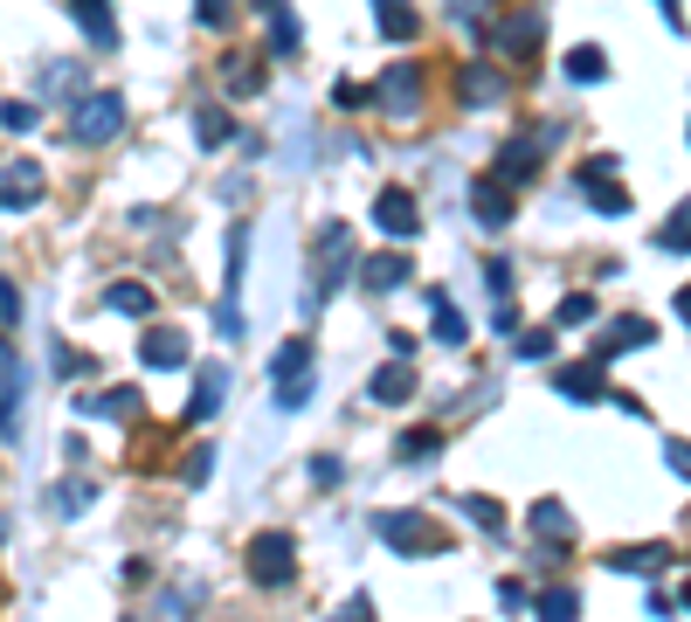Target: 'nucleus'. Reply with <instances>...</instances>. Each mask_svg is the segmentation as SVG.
<instances>
[{"instance_id":"1","label":"nucleus","mask_w":691,"mask_h":622,"mask_svg":"<svg viewBox=\"0 0 691 622\" xmlns=\"http://www.w3.org/2000/svg\"><path fill=\"white\" fill-rule=\"evenodd\" d=\"M69 132L76 146H105L125 132V97L118 90H97V97H76V111H69Z\"/></svg>"},{"instance_id":"2","label":"nucleus","mask_w":691,"mask_h":622,"mask_svg":"<svg viewBox=\"0 0 691 622\" xmlns=\"http://www.w3.org/2000/svg\"><path fill=\"white\" fill-rule=\"evenodd\" d=\"M291 575H298V539L291 533H256L249 539V581L291 588Z\"/></svg>"},{"instance_id":"3","label":"nucleus","mask_w":691,"mask_h":622,"mask_svg":"<svg viewBox=\"0 0 691 622\" xmlns=\"http://www.w3.org/2000/svg\"><path fill=\"white\" fill-rule=\"evenodd\" d=\"M581 194H587V207H595V215H629V187L616 180V160H608V152H595V160H581Z\"/></svg>"},{"instance_id":"4","label":"nucleus","mask_w":691,"mask_h":622,"mask_svg":"<svg viewBox=\"0 0 691 622\" xmlns=\"http://www.w3.org/2000/svg\"><path fill=\"white\" fill-rule=\"evenodd\" d=\"M380 539H388L395 554H450V539L429 526L422 512H380Z\"/></svg>"},{"instance_id":"5","label":"nucleus","mask_w":691,"mask_h":622,"mask_svg":"<svg viewBox=\"0 0 691 622\" xmlns=\"http://www.w3.org/2000/svg\"><path fill=\"white\" fill-rule=\"evenodd\" d=\"M374 228H380V236H395V243H408V236L422 228L415 194H408V187H380V194H374Z\"/></svg>"},{"instance_id":"6","label":"nucleus","mask_w":691,"mask_h":622,"mask_svg":"<svg viewBox=\"0 0 691 622\" xmlns=\"http://www.w3.org/2000/svg\"><path fill=\"white\" fill-rule=\"evenodd\" d=\"M312 256H318V298H325L332 283H346V270H353V236H346L339 222H325L318 243H312Z\"/></svg>"},{"instance_id":"7","label":"nucleus","mask_w":691,"mask_h":622,"mask_svg":"<svg viewBox=\"0 0 691 622\" xmlns=\"http://www.w3.org/2000/svg\"><path fill=\"white\" fill-rule=\"evenodd\" d=\"M471 215L484 228H511V180L505 173H477L471 180Z\"/></svg>"},{"instance_id":"8","label":"nucleus","mask_w":691,"mask_h":622,"mask_svg":"<svg viewBox=\"0 0 691 622\" xmlns=\"http://www.w3.org/2000/svg\"><path fill=\"white\" fill-rule=\"evenodd\" d=\"M415 104H422V69L415 63H388V76H380V111L415 118Z\"/></svg>"},{"instance_id":"9","label":"nucleus","mask_w":691,"mask_h":622,"mask_svg":"<svg viewBox=\"0 0 691 622\" xmlns=\"http://www.w3.org/2000/svg\"><path fill=\"white\" fill-rule=\"evenodd\" d=\"M222 387H228V367L222 360H201L194 367V395H187V422H208V415L222 408Z\"/></svg>"},{"instance_id":"10","label":"nucleus","mask_w":691,"mask_h":622,"mask_svg":"<svg viewBox=\"0 0 691 622\" xmlns=\"http://www.w3.org/2000/svg\"><path fill=\"white\" fill-rule=\"evenodd\" d=\"M422 298H429V332H436L443 346H464V340H471V325H464V311L450 304V291H443V283H429Z\"/></svg>"},{"instance_id":"11","label":"nucleus","mask_w":691,"mask_h":622,"mask_svg":"<svg viewBox=\"0 0 691 622\" xmlns=\"http://www.w3.org/2000/svg\"><path fill=\"white\" fill-rule=\"evenodd\" d=\"M139 360H145V367H160V374H173V367H187V340L173 325H152L139 340Z\"/></svg>"},{"instance_id":"12","label":"nucleus","mask_w":691,"mask_h":622,"mask_svg":"<svg viewBox=\"0 0 691 622\" xmlns=\"http://www.w3.org/2000/svg\"><path fill=\"white\" fill-rule=\"evenodd\" d=\"M360 283H367V291H401V283H415V264H408L401 249L367 256V264H360Z\"/></svg>"},{"instance_id":"13","label":"nucleus","mask_w":691,"mask_h":622,"mask_svg":"<svg viewBox=\"0 0 691 622\" xmlns=\"http://www.w3.org/2000/svg\"><path fill=\"white\" fill-rule=\"evenodd\" d=\"M553 387H560L568 401H602V395H608V387H602V360L587 353L581 367H560V374H553Z\"/></svg>"},{"instance_id":"14","label":"nucleus","mask_w":691,"mask_h":622,"mask_svg":"<svg viewBox=\"0 0 691 622\" xmlns=\"http://www.w3.org/2000/svg\"><path fill=\"white\" fill-rule=\"evenodd\" d=\"M367 395H374L380 408H395V401H408V395H415V367H408V360L395 353V360H388V367H380V374L367 380Z\"/></svg>"},{"instance_id":"15","label":"nucleus","mask_w":691,"mask_h":622,"mask_svg":"<svg viewBox=\"0 0 691 622\" xmlns=\"http://www.w3.org/2000/svg\"><path fill=\"white\" fill-rule=\"evenodd\" d=\"M0 201H8V215H21V207H35V201H42V167L14 160V167H8V180H0Z\"/></svg>"},{"instance_id":"16","label":"nucleus","mask_w":691,"mask_h":622,"mask_svg":"<svg viewBox=\"0 0 691 622\" xmlns=\"http://www.w3.org/2000/svg\"><path fill=\"white\" fill-rule=\"evenodd\" d=\"M456 97H464V104H498L505 97V76L492 63H464V69H456Z\"/></svg>"},{"instance_id":"17","label":"nucleus","mask_w":691,"mask_h":622,"mask_svg":"<svg viewBox=\"0 0 691 622\" xmlns=\"http://www.w3.org/2000/svg\"><path fill=\"white\" fill-rule=\"evenodd\" d=\"M650 340H657V325H650V319H616V325H608L602 340H595V360H616V353L650 346Z\"/></svg>"},{"instance_id":"18","label":"nucleus","mask_w":691,"mask_h":622,"mask_svg":"<svg viewBox=\"0 0 691 622\" xmlns=\"http://www.w3.org/2000/svg\"><path fill=\"white\" fill-rule=\"evenodd\" d=\"M76 415H105V422H132L139 387H111V395H76Z\"/></svg>"},{"instance_id":"19","label":"nucleus","mask_w":691,"mask_h":622,"mask_svg":"<svg viewBox=\"0 0 691 622\" xmlns=\"http://www.w3.org/2000/svg\"><path fill=\"white\" fill-rule=\"evenodd\" d=\"M540 29H547V21H540V8H519V14H511L505 29H498V42L511 49V56H532V49H540Z\"/></svg>"},{"instance_id":"20","label":"nucleus","mask_w":691,"mask_h":622,"mask_svg":"<svg viewBox=\"0 0 691 622\" xmlns=\"http://www.w3.org/2000/svg\"><path fill=\"white\" fill-rule=\"evenodd\" d=\"M547 139V132H540ZM540 139H511L505 152H498V173L511 180V187H526V180H532V167H540Z\"/></svg>"},{"instance_id":"21","label":"nucleus","mask_w":691,"mask_h":622,"mask_svg":"<svg viewBox=\"0 0 691 622\" xmlns=\"http://www.w3.org/2000/svg\"><path fill=\"white\" fill-rule=\"evenodd\" d=\"M0 367H8V443H21V395H29V380H21V346H8L0 353Z\"/></svg>"},{"instance_id":"22","label":"nucleus","mask_w":691,"mask_h":622,"mask_svg":"<svg viewBox=\"0 0 691 622\" xmlns=\"http://www.w3.org/2000/svg\"><path fill=\"white\" fill-rule=\"evenodd\" d=\"M532 533H540L547 547H568V539H574V518L560 512V498H540V505H532Z\"/></svg>"},{"instance_id":"23","label":"nucleus","mask_w":691,"mask_h":622,"mask_svg":"<svg viewBox=\"0 0 691 622\" xmlns=\"http://www.w3.org/2000/svg\"><path fill=\"white\" fill-rule=\"evenodd\" d=\"M374 21H380L388 42H415V8H408V0H374Z\"/></svg>"},{"instance_id":"24","label":"nucleus","mask_w":691,"mask_h":622,"mask_svg":"<svg viewBox=\"0 0 691 622\" xmlns=\"http://www.w3.org/2000/svg\"><path fill=\"white\" fill-rule=\"evenodd\" d=\"M76 21H84L90 49H118V29H111V8H105V0H76Z\"/></svg>"},{"instance_id":"25","label":"nucleus","mask_w":691,"mask_h":622,"mask_svg":"<svg viewBox=\"0 0 691 622\" xmlns=\"http://www.w3.org/2000/svg\"><path fill=\"white\" fill-rule=\"evenodd\" d=\"M222 84H228V97H256V90H263V63H256V56H228Z\"/></svg>"},{"instance_id":"26","label":"nucleus","mask_w":691,"mask_h":622,"mask_svg":"<svg viewBox=\"0 0 691 622\" xmlns=\"http://www.w3.org/2000/svg\"><path fill=\"white\" fill-rule=\"evenodd\" d=\"M568 76H574V84H602V76H608V56H602L595 42H581L574 56H568Z\"/></svg>"},{"instance_id":"27","label":"nucleus","mask_w":691,"mask_h":622,"mask_svg":"<svg viewBox=\"0 0 691 622\" xmlns=\"http://www.w3.org/2000/svg\"><path fill=\"white\" fill-rule=\"evenodd\" d=\"M105 304H111V311H125V319H145V311H152V291H145V283H111Z\"/></svg>"},{"instance_id":"28","label":"nucleus","mask_w":691,"mask_h":622,"mask_svg":"<svg viewBox=\"0 0 691 622\" xmlns=\"http://www.w3.org/2000/svg\"><path fill=\"white\" fill-rule=\"evenodd\" d=\"M304 367H312V340H284V346H277V360H270L277 380H284V374H304Z\"/></svg>"},{"instance_id":"29","label":"nucleus","mask_w":691,"mask_h":622,"mask_svg":"<svg viewBox=\"0 0 691 622\" xmlns=\"http://www.w3.org/2000/svg\"><path fill=\"white\" fill-rule=\"evenodd\" d=\"M304 401H312V367H304V374H284V380H277V408H284V415H298Z\"/></svg>"},{"instance_id":"30","label":"nucleus","mask_w":691,"mask_h":622,"mask_svg":"<svg viewBox=\"0 0 691 622\" xmlns=\"http://www.w3.org/2000/svg\"><path fill=\"white\" fill-rule=\"evenodd\" d=\"M194 139L201 146H228V139H236V125H228V111H194Z\"/></svg>"},{"instance_id":"31","label":"nucleus","mask_w":691,"mask_h":622,"mask_svg":"<svg viewBox=\"0 0 691 622\" xmlns=\"http://www.w3.org/2000/svg\"><path fill=\"white\" fill-rule=\"evenodd\" d=\"M456 512H464V518H477L484 533H505V512H498L492 498H477V491H464V498H456Z\"/></svg>"},{"instance_id":"32","label":"nucleus","mask_w":691,"mask_h":622,"mask_svg":"<svg viewBox=\"0 0 691 622\" xmlns=\"http://www.w3.org/2000/svg\"><path fill=\"white\" fill-rule=\"evenodd\" d=\"M532 609H540L547 622H568V615H581V594H574V588H547V594H540Z\"/></svg>"},{"instance_id":"33","label":"nucleus","mask_w":691,"mask_h":622,"mask_svg":"<svg viewBox=\"0 0 691 622\" xmlns=\"http://www.w3.org/2000/svg\"><path fill=\"white\" fill-rule=\"evenodd\" d=\"M663 560H671L663 547H623V554H616V567H623V575H657Z\"/></svg>"},{"instance_id":"34","label":"nucleus","mask_w":691,"mask_h":622,"mask_svg":"<svg viewBox=\"0 0 691 622\" xmlns=\"http://www.w3.org/2000/svg\"><path fill=\"white\" fill-rule=\"evenodd\" d=\"M587 319H595V298H587V291H568L553 304V325H587Z\"/></svg>"},{"instance_id":"35","label":"nucleus","mask_w":691,"mask_h":622,"mask_svg":"<svg viewBox=\"0 0 691 622\" xmlns=\"http://www.w3.org/2000/svg\"><path fill=\"white\" fill-rule=\"evenodd\" d=\"M436 450H443V436H436V429H408V436H401V457H408V463H429Z\"/></svg>"},{"instance_id":"36","label":"nucleus","mask_w":691,"mask_h":622,"mask_svg":"<svg viewBox=\"0 0 691 622\" xmlns=\"http://www.w3.org/2000/svg\"><path fill=\"white\" fill-rule=\"evenodd\" d=\"M657 243H663V249H691V201H684L678 215H671V222L657 228Z\"/></svg>"},{"instance_id":"37","label":"nucleus","mask_w":691,"mask_h":622,"mask_svg":"<svg viewBox=\"0 0 691 622\" xmlns=\"http://www.w3.org/2000/svg\"><path fill=\"white\" fill-rule=\"evenodd\" d=\"M511 353H519V360H547V353H553V332H519V340H511Z\"/></svg>"},{"instance_id":"38","label":"nucleus","mask_w":691,"mask_h":622,"mask_svg":"<svg viewBox=\"0 0 691 622\" xmlns=\"http://www.w3.org/2000/svg\"><path fill=\"white\" fill-rule=\"evenodd\" d=\"M208 471H215V457H208V450L194 443V450L181 457V478H187V484H208Z\"/></svg>"},{"instance_id":"39","label":"nucleus","mask_w":691,"mask_h":622,"mask_svg":"<svg viewBox=\"0 0 691 622\" xmlns=\"http://www.w3.org/2000/svg\"><path fill=\"white\" fill-rule=\"evenodd\" d=\"M270 42H277V49H298V21H291L284 8H270Z\"/></svg>"},{"instance_id":"40","label":"nucleus","mask_w":691,"mask_h":622,"mask_svg":"<svg viewBox=\"0 0 691 622\" xmlns=\"http://www.w3.org/2000/svg\"><path fill=\"white\" fill-rule=\"evenodd\" d=\"M332 97H339V111H353V104H374V90H360L353 76H339V84H332Z\"/></svg>"},{"instance_id":"41","label":"nucleus","mask_w":691,"mask_h":622,"mask_svg":"<svg viewBox=\"0 0 691 622\" xmlns=\"http://www.w3.org/2000/svg\"><path fill=\"white\" fill-rule=\"evenodd\" d=\"M450 8H456V21H471V29L492 21V0H450Z\"/></svg>"},{"instance_id":"42","label":"nucleus","mask_w":691,"mask_h":622,"mask_svg":"<svg viewBox=\"0 0 691 622\" xmlns=\"http://www.w3.org/2000/svg\"><path fill=\"white\" fill-rule=\"evenodd\" d=\"M0 125H8V132H35V104H8V118H0Z\"/></svg>"},{"instance_id":"43","label":"nucleus","mask_w":691,"mask_h":622,"mask_svg":"<svg viewBox=\"0 0 691 622\" xmlns=\"http://www.w3.org/2000/svg\"><path fill=\"white\" fill-rule=\"evenodd\" d=\"M194 8H201V21H208V29H228V14H236L228 0H194Z\"/></svg>"},{"instance_id":"44","label":"nucleus","mask_w":691,"mask_h":622,"mask_svg":"<svg viewBox=\"0 0 691 622\" xmlns=\"http://www.w3.org/2000/svg\"><path fill=\"white\" fill-rule=\"evenodd\" d=\"M0 319H8V332L21 325V291H14V283H0Z\"/></svg>"},{"instance_id":"45","label":"nucleus","mask_w":691,"mask_h":622,"mask_svg":"<svg viewBox=\"0 0 691 622\" xmlns=\"http://www.w3.org/2000/svg\"><path fill=\"white\" fill-rule=\"evenodd\" d=\"M663 463H671L678 478H691V443H663Z\"/></svg>"},{"instance_id":"46","label":"nucleus","mask_w":691,"mask_h":622,"mask_svg":"<svg viewBox=\"0 0 691 622\" xmlns=\"http://www.w3.org/2000/svg\"><path fill=\"white\" fill-rule=\"evenodd\" d=\"M657 8H663V21H671V29L684 35V8H678V0H657Z\"/></svg>"},{"instance_id":"47","label":"nucleus","mask_w":691,"mask_h":622,"mask_svg":"<svg viewBox=\"0 0 691 622\" xmlns=\"http://www.w3.org/2000/svg\"><path fill=\"white\" fill-rule=\"evenodd\" d=\"M678 319L691 325V283H684V291H678Z\"/></svg>"},{"instance_id":"48","label":"nucleus","mask_w":691,"mask_h":622,"mask_svg":"<svg viewBox=\"0 0 691 622\" xmlns=\"http://www.w3.org/2000/svg\"><path fill=\"white\" fill-rule=\"evenodd\" d=\"M678 602H684V609H691V581H684V594H678Z\"/></svg>"}]
</instances>
